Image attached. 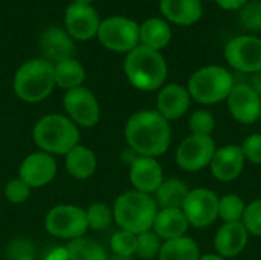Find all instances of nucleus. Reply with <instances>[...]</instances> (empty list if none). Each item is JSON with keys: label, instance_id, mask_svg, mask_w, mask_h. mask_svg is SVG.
Here are the masks:
<instances>
[{"label": "nucleus", "instance_id": "37998d69", "mask_svg": "<svg viewBox=\"0 0 261 260\" xmlns=\"http://www.w3.org/2000/svg\"><path fill=\"white\" fill-rule=\"evenodd\" d=\"M15 260H34L31 256H20V257H17Z\"/></svg>", "mask_w": 261, "mask_h": 260}, {"label": "nucleus", "instance_id": "f3484780", "mask_svg": "<svg viewBox=\"0 0 261 260\" xmlns=\"http://www.w3.org/2000/svg\"><path fill=\"white\" fill-rule=\"evenodd\" d=\"M245 156L237 144H226L216 150L210 164L211 175L220 182L236 181L245 169Z\"/></svg>", "mask_w": 261, "mask_h": 260}, {"label": "nucleus", "instance_id": "ea45409f", "mask_svg": "<svg viewBox=\"0 0 261 260\" xmlns=\"http://www.w3.org/2000/svg\"><path fill=\"white\" fill-rule=\"evenodd\" d=\"M199 260H226L223 259L222 256H219L217 253H206V254H202Z\"/></svg>", "mask_w": 261, "mask_h": 260}, {"label": "nucleus", "instance_id": "c756f323", "mask_svg": "<svg viewBox=\"0 0 261 260\" xmlns=\"http://www.w3.org/2000/svg\"><path fill=\"white\" fill-rule=\"evenodd\" d=\"M86 219H87V225L90 230L102 231L113 221V210L104 202H95L87 207Z\"/></svg>", "mask_w": 261, "mask_h": 260}, {"label": "nucleus", "instance_id": "1a4fd4ad", "mask_svg": "<svg viewBox=\"0 0 261 260\" xmlns=\"http://www.w3.org/2000/svg\"><path fill=\"white\" fill-rule=\"evenodd\" d=\"M216 150L217 147L213 136L191 133L177 146L176 162L185 172H200L211 164Z\"/></svg>", "mask_w": 261, "mask_h": 260}, {"label": "nucleus", "instance_id": "aec40b11", "mask_svg": "<svg viewBox=\"0 0 261 260\" xmlns=\"http://www.w3.org/2000/svg\"><path fill=\"white\" fill-rule=\"evenodd\" d=\"M161 12L167 21L177 26H191L202 18V0H161Z\"/></svg>", "mask_w": 261, "mask_h": 260}, {"label": "nucleus", "instance_id": "e433bc0d", "mask_svg": "<svg viewBox=\"0 0 261 260\" xmlns=\"http://www.w3.org/2000/svg\"><path fill=\"white\" fill-rule=\"evenodd\" d=\"M242 152L246 161L251 164H261V133H252L242 143Z\"/></svg>", "mask_w": 261, "mask_h": 260}, {"label": "nucleus", "instance_id": "f257e3e1", "mask_svg": "<svg viewBox=\"0 0 261 260\" xmlns=\"http://www.w3.org/2000/svg\"><path fill=\"white\" fill-rule=\"evenodd\" d=\"M124 136L136 155L159 158L170 149L171 127L156 109H144L127 120Z\"/></svg>", "mask_w": 261, "mask_h": 260}, {"label": "nucleus", "instance_id": "f03ea898", "mask_svg": "<svg viewBox=\"0 0 261 260\" xmlns=\"http://www.w3.org/2000/svg\"><path fill=\"white\" fill-rule=\"evenodd\" d=\"M124 72L135 89L153 92L164 86L168 66L159 51L139 44L125 55Z\"/></svg>", "mask_w": 261, "mask_h": 260}, {"label": "nucleus", "instance_id": "dca6fc26", "mask_svg": "<svg viewBox=\"0 0 261 260\" xmlns=\"http://www.w3.org/2000/svg\"><path fill=\"white\" fill-rule=\"evenodd\" d=\"M64 23L67 34L76 40H90L98 34L101 20L92 5L70 3L64 14Z\"/></svg>", "mask_w": 261, "mask_h": 260}, {"label": "nucleus", "instance_id": "39448f33", "mask_svg": "<svg viewBox=\"0 0 261 260\" xmlns=\"http://www.w3.org/2000/svg\"><path fill=\"white\" fill-rule=\"evenodd\" d=\"M15 95L24 103H40L55 89L54 64L44 58H34L23 63L12 81Z\"/></svg>", "mask_w": 261, "mask_h": 260}, {"label": "nucleus", "instance_id": "c03bdc74", "mask_svg": "<svg viewBox=\"0 0 261 260\" xmlns=\"http://www.w3.org/2000/svg\"><path fill=\"white\" fill-rule=\"evenodd\" d=\"M258 121H260V123H261V113H260V120H258Z\"/></svg>", "mask_w": 261, "mask_h": 260}, {"label": "nucleus", "instance_id": "cd10ccee", "mask_svg": "<svg viewBox=\"0 0 261 260\" xmlns=\"http://www.w3.org/2000/svg\"><path fill=\"white\" fill-rule=\"evenodd\" d=\"M66 259L67 260H109L106 248L86 236L69 241L66 245Z\"/></svg>", "mask_w": 261, "mask_h": 260}, {"label": "nucleus", "instance_id": "4468645a", "mask_svg": "<svg viewBox=\"0 0 261 260\" xmlns=\"http://www.w3.org/2000/svg\"><path fill=\"white\" fill-rule=\"evenodd\" d=\"M128 179L133 185V190L153 196L165 178L158 158L136 155L128 166Z\"/></svg>", "mask_w": 261, "mask_h": 260}, {"label": "nucleus", "instance_id": "b1692460", "mask_svg": "<svg viewBox=\"0 0 261 260\" xmlns=\"http://www.w3.org/2000/svg\"><path fill=\"white\" fill-rule=\"evenodd\" d=\"M139 41L142 46L161 52V49L167 48L171 41L170 23L159 17L147 18L142 25H139Z\"/></svg>", "mask_w": 261, "mask_h": 260}, {"label": "nucleus", "instance_id": "c9c22d12", "mask_svg": "<svg viewBox=\"0 0 261 260\" xmlns=\"http://www.w3.org/2000/svg\"><path fill=\"white\" fill-rule=\"evenodd\" d=\"M240 21L246 29L260 31L261 29V0L248 2L240 9Z\"/></svg>", "mask_w": 261, "mask_h": 260}, {"label": "nucleus", "instance_id": "2f4dec72", "mask_svg": "<svg viewBox=\"0 0 261 260\" xmlns=\"http://www.w3.org/2000/svg\"><path fill=\"white\" fill-rule=\"evenodd\" d=\"M136 236L130 231L119 230L110 238V250L118 257H133L136 254Z\"/></svg>", "mask_w": 261, "mask_h": 260}, {"label": "nucleus", "instance_id": "473e14b6", "mask_svg": "<svg viewBox=\"0 0 261 260\" xmlns=\"http://www.w3.org/2000/svg\"><path fill=\"white\" fill-rule=\"evenodd\" d=\"M214 129H216V118L210 110L200 109L193 112V115L190 116V132L193 135L211 136Z\"/></svg>", "mask_w": 261, "mask_h": 260}, {"label": "nucleus", "instance_id": "0eeeda50", "mask_svg": "<svg viewBox=\"0 0 261 260\" xmlns=\"http://www.w3.org/2000/svg\"><path fill=\"white\" fill-rule=\"evenodd\" d=\"M44 228L57 239L73 241L83 238L89 230L86 210L70 204L55 205L44 218Z\"/></svg>", "mask_w": 261, "mask_h": 260}, {"label": "nucleus", "instance_id": "bb28decb", "mask_svg": "<svg viewBox=\"0 0 261 260\" xmlns=\"http://www.w3.org/2000/svg\"><path fill=\"white\" fill-rule=\"evenodd\" d=\"M200 248L197 242L188 236H182L177 239L165 241L162 242L161 251H159V260H199Z\"/></svg>", "mask_w": 261, "mask_h": 260}, {"label": "nucleus", "instance_id": "a878e982", "mask_svg": "<svg viewBox=\"0 0 261 260\" xmlns=\"http://www.w3.org/2000/svg\"><path fill=\"white\" fill-rule=\"evenodd\" d=\"M54 77H55V86L67 92L83 86L86 80V70L83 64L72 57L54 64Z\"/></svg>", "mask_w": 261, "mask_h": 260}, {"label": "nucleus", "instance_id": "58836bf2", "mask_svg": "<svg viewBox=\"0 0 261 260\" xmlns=\"http://www.w3.org/2000/svg\"><path fill=\"white\" fill-rule=\"evenodd\" d=\"M251 86H252V89L260 95L261 98V69L258 72H255V74H252V81H251Z\"/></svg>", "mask_w": 261, "mask_h": 260}, {"label": "nucleus", "instance_id": "20e7f679", "mask_svg": "<svg viewBox=\"0 0 261 260\" xmlns=\"http://www.w3.org/2000/svg\"><path fill=\"white\" fill-rule=\"evenodd\" d=\"M112 210L113 221L116 222L119 230L141 234L151 230L159 208L151 195L128 190L116 198Z\"/></svg>", "mask_w": 261, "mask_h": 260}, {"label": "nucleus", "instance_id": "393cba45", "mask_svg": "<svg viewBox=\"0 0 261 260\" xmlns=\"http://www.w3.org/2000/svg\"><path fill=\"white\" fill-rule=\"evenodd\" d=\"M190 193L188 185L179 178L164 179L161 187L153 195L158 208H182Z\"/></svg>", "mask_w": 261, "mask_h": 260}, {"label": "nucleus", "instance_id": "a211bd4d", "mask_svg": "<svg viewBox=\"0 0 261 260\" xmlns=\"http://www.w3.org/2000/svg\"><path fill=\"white\" fill-rule=\"evenodd\" d=\"M191 104L190 92L185 86L170 83L161 87L156 98V110L170 123L182 118Z\"/></svg>", "mask_w": 261, "mask_h": 260}, {"label": "nucleus", "instance_id": "f8f14e48", "mask_svg": "<svg viewBox=\"0 0 261 260\" xmlns=\"http://www.w3.org/2000/svg\"><path fill=\"white\" fill-rule=\"evenodd\" d=\"M63 106L67 113V118H70L76 126L90 129L99 123V103L93 92L84 86L67 90L63 98Z\"/></svg>", "mask_w": 261, "mask_h": 260}, {"label": "nucleus", "instance_id": "5701e85b", "mask_svg": "<svg viewBox=\"0 0 261 260\" xmlns=\"http://www.w3.org/2000/svg\"><path fill=\"white\" fill-rule=\"evenodd\" d=\"M64 156H66V161H64L66 170L75 179H80V181L89 179L96 172V167H98L96 155L93 150H90L86 146L78 144Z\"/></svg>", "mask_w": 261, "mask_h": 260}, {"label": "nucleus", "instance_id": "4be33fe9", "mask_svg": "<svg viewBox=\"0 0 261 260\" xmlns=\"http://www.w3.org/2000/svg\"><path fill=\"white\" fill-rule=\"evenodd\" d=\"M188 227L190 224L182 208H161L158 210L151 230L162 239V242H165L185 236Z\"/></svg>", "mask_w": 261, "mask_h": 260}, {"label": "nucleus", "instance_id": "4c0bfd02", "mask_svg": "<svg viewBox=\"0 0 261 260\" xmlns=\"http://www.w3.org/2000/svg\"><path fill=\"white\" fill-rule=\"evenodd\" d=\"M216 3L225 11H239L248 3V0H216Z\"/></svg>", "mask_w": 261, "mask_h": 260}, {"label": "nucleus", "instance_id": "f704fd0d", "mask_svg": "<svg viewBox=\"0 0 261 260\" xmlns=\"http://www.w3.org/2000/svg\"><path fill=\"white\" fill-rule=\"evenodd\" d=\"M31 187L23 182L20 178L11 179L6 182L5 185V198L11 202V204H23L29 199L31 196Z\"/></svg>", "mask_w": 261, "mask_h": 260}, {"label": "nucleus", "instance_id": "a19ab883", "mask_svg": "<svg viewBox=\"0 0 261 260\" xmlns=\"http://www.w3.org/2000/svg\"><path fill=\"white\" fill-rule=\"evenodd\" d=\"M93 0H72V3H76V5H92Z\"/></svg>", "mask_w": 261, "mask_h": 260}, {"label": "nucleus", "instance_id": "ddd939ff", "mask_svg": "<svg viewBox=\"0 0 261 260\" xmlns=\"http://www.w3.org/2000/svg\"><path fill=\"white\" fill-rule=\"evenodd\" d=\"M228 109L232 118L242 124H252L260 120L261 98L248 83H236L228 98Z\"/></svg>", "mask_w": 261, "mask_h": 260}, {"label": "nucleus", "instance_id": "6e6552de", "mask_svg": "<svg viewBox=\"0 0 261 260\" xmlns=\"http://www.w3.org/2000/svg\"><path fill=\"white\" fill-rule=\"evenodd\" d=\"M96 35L99 43L106 49H110L113 52L128 54L130 51L141 44L139 25L128 17L115 15L101 20Z\"/></svg>", "mask_w": 261, "mask_h": 260}, {"label": "nucleus", "instance_id": "7c9ffc66", "mask_svg": "<svg viewBox=\"0 0 261 260\" xmlns=\"http://www.w3.org/2000/svg\"><path fill=\"white\" fill-rule=\"evenodd\" d=\"M162 239L153 231H144L136 236V256L144 260H151L159 256Z\"/></svg>", "mask_w": 261, "mask_h": 260}, {"label": "nucleus", "instance_id": "412c9836", "mask_svg": "<svg viewBox=\"0 0 261 260\" xmlns=\"http://www.w3.org/2000/svg\"><path fill=\"white\" fill-rule=\"evenodd\" d=\"M40 46L44 60L52 64L72 58V54L75 51L70 35L60 28H49L47 31H44L40 40Z\"/></svg>", "mask_w": 261, "mask_h": 260}, {"label": "nucleus", "instance_id": "6ab92c4d", "mask_svg": "<svg viewBox=\"0 0 261 260\" xmlns=\"http://www.w3.org/2000/svg\"><path fill=\"white\" fill-rule=\"evenodd\" d=\"M249 241V233L243 222H223L214 236V248L223 259H232L243 253Z\"/></svg>", "mask_w": 261, "mask_h": 260}, {"label": "nucleus", "instance_id": "9d476101", "mask_svg": "<svg viewBox=\"0 0 261 260\" xmlns=\"http://www.w3.org/2000/svg\"><path fill=\"white\" fill-rule=\"evenodd\" d=\"M182 211L188 224L194 228H206L219 218V196L205 187L190 190Z\"/></svg>", "mask_w": 261, "mask_h": 260}, {"label": "nucleus", "instance_id": "c85d7f7f", "mask_svg": "<svg viewBox=\"0 0 261 260\" xmlns=\"http://www.w3.org/2000/svg\"><path fill=\"white\" fill-rule=\"evenodd\" d=\"M246 204L236 193H228L219 198V218L223 222H242Z\"/></svg>", "mask_w": 261, "mask_h": 260}, {"label": "nucleus", "instance_id": "79ce46f5", "mask_svg": "<svg viewBox=\"0 0 261 260\" xmlns=\"http://www.w3.org/2000/svg\"><path fill=\"white\" fill-rule=\"evenodd\" d=\"M109 260H133V257H118V256H112Z\"/></svg>", "mask_w": 261, "mask_h": 260}, {"label": "nucleus", "instance_id": "2eb2a0df", "mask_svg": "<svg viewBox=\"0 0 261 260\" xmlns=\"http://www.w3.org/2000/svg\"><path fill=\"white\" fill-rule=\"evenodd\" d=\"M57 161L52 155L46 152H34L28 155L20 167H18V178L26 182L31 188H41L52 182L57 175Z\"/></svg>", "mask_w": 261, "mask_h": 260}, {"label": "nucleus", "instance_id": "72a5a7b5", "mask_svg": "<svg viewBox=\"0 0 261 260\" xmlns=\"http://www.w3.org/2000/svg\"><path fill=\"white\" fill-rule=\"evenodd\" d=\"M242 222L249 236L261 238V198L246 205Z\"/></svg>", "mask_w": 261, "mask_h": 260}, {"label": "nucleus", "instance_id": "7ed1b4c3", "mask_svg": "<svg viewBox=\"0 0 261 260\" xmlns=\"http://www.w3.org/2000/svg\"><path fill=\"white\" fill-rule=\"evenodd\" d=\"M32 138L41 152L49 155H66L80 144L78 126L61 113H49L41 116L34 129Z\"/></svg>", "mask_w": 261, "mask_h": 260}, {"label": "nucleus", "instance_id": "423d86ee", "mask_svg": "<svg viewBox=\"0 0 261 260\" xmlns=\"http://www.w3.org/2000/svg\"><path fill=\"white\" fill-rule=\"evenodd\" d=\"M234 84V77L226 67L210 64L197 69L190 77L187 89L191 100L199 104L211 106L225 101Z\"/></svg>", "mask_w": 261, "mask_h": 260}, {"label": "nucleus", "instance_id": "9b49d317", "mask_svg": "<svg viewBox=\"0 0 261 260\" xmlns=\"http://www.w3.org/2000/svg\"><path fill=\"white\" fill-rule=\"evenodd\" d=\"M226 63L239 72L255 74L261 69V38L254 35H239L225 46Z\"/></svg>", "mask_w": 261, "mask_h": 260}]
</instances>
